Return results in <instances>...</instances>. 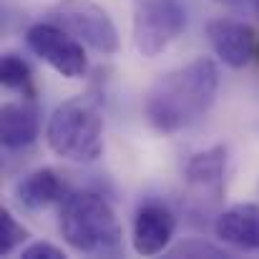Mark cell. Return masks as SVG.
I'll return each instance as SVG.
<instances>
[{
  "instance_id": "6da1fadb",
  "label": "cell",
  "mask_w": 259,
  "mask_h": 259,
  "mask_svg": "<svg viewBox=\"0 0 259 259\" xmlns=\"http://www.w3.org/2000/svg\"><path fill=\"white\" fill-rule=\"evenodd\" d=\"M219 91V68L211 58L199 56L186 66L161 76L146 91L144 98V118L146 123L171 136L196 121H201L217 101Z\"/></svg>"
},
{
  "instance_id": "7a4b0ae2",
  "label": "cell",
  "mask_w": 259,
  "mask_h": 259,
  "mask_svg": "<svg viewBox=\"0 0 259 259\" xmlns=\"http://www.w3.org/2000/svg\"><path fill=\"white\" fill-rule=\"evenodd\" d=\"M63 242L81 254L116 257L123 249V232L111 204L93 191H71L58 211Z\"/></svg>"
},
{
  "instance_id": "3957f363",
  "label": "cell",
  "mask_w": 259,
  "mask_h": 259,
  "mask_svg": "<svg viewBox=\"0 0 259 259\" xmlns=\"http://www.w3.org/2000/svg\"><path fill=\"white\" fill-rule=\"evenodd\" d=\"M51 151L73 164H93L103 154L101 103L91 93L63 101L46 126Z\"/></svg>"
},
{
  "instance_id": "277c9868",
  "label": "cell",
  "mask_w": 259,
  "mask_h": 259,
  "mask_svg": "<svg viewBox=\"0 0 259 259\" xmlns=\"http://www.w3.org/2000/svg\"><path fill=\"white\" fill-rule=\"evenodd\" d=\"M48 20L66 28L83 46L101 56H113L121 46L116 23L101 5L91 0H61L48 10Z\"/></svg>"
},
{
  "instance_id": "5b68a950",
  "label": "cell",
  "mask_w": 259,
  "mask_h": 259,
  "mask_svg": "<svg viewBox=\"0 0 259 259\" xmlns=\"http://www.w3.org/2000/svg\"><path fill=\"white\" fill-rule=\"evenodd\" d=\"M186 28V8L181 0H136L134 46L141 56H161Z\"/></svg>"
},
{
  "instance_id": "8992f818",
  "label": "cell",
  "mask_w": 259,
  "mask_h": 259,
  "mask_svg": "<svg viewBox=\"0 0 259 259\" xmlns=\"http://www.w3.org/2000/svg\"><path fill=\"white\" fill-rule=\"evenodd\" d=\"M25 43L43 63H48L63 78H83L86 76L88 71L86 48L66 28H61V25H56L51 20L35 23V25L28 28Z\"/></svg>"
},
{
  "instance_id": "52a82bcc",
  "label": "cell",
  "mask_w": 259,
  "mask_h": 259,
  "mask_svg": "<svg viewBox=\"0 0 259 259\" xmlns=\"http://www.w3.org/2000/svg\"><path fill=\"white\" fill-rule=\"evenodd\" d=\"M224 174H227V149L211 146L194 154L184 166V184L191 201L219 204L224 196Z\"/></svg>"
},
{
  "instance_id": "ba28073f",
  "label": "cell",
  "mask_w": 259,
  "mask_h": 259,
  "mask_svg": "<svg viewBox=\"0 0 259 259\" xmlns=\"http://www.w3.org/2000/svg\"><path fill=\"white\" fill-rule=\"evenodd\" d=\"M211 51L229 68H244L257 56V33L249 23L234 18H214L206 25Z\"/></svg>"
},
{
  "instance_id": "9c48e42d",
  "label": "cell",
  "mask_w": 259,
  "mask_h": 259,
  "mask_svg": "<svg viewBox=\"0 0 259 259\" xmlns=\"http://www.w3.org/2000/svg\"><path fill=\"white\" fill-rule=\"evenodd\" d=\"M176 234V217L161 201L144 204L134 217V252L141 257H156L169 249Z\"/></svg>"
},
{
  "instance_id": "30bf717a",
  "label": "cell",
  "mask_w": 259,
  "mask_h": 259,
  "mask_svg": "<svg viewBox=\"0 0 259 259\" xmlns=\"http://www.w3.org/2000/svg\"><path fill=\"white\" fill-rule=\"evenodd\" d=\"M214 234L244 252H259V204H234L214 222Z\"/></svg>"
},
{
  "instance_id": "8fae6325",
  "label": "cell",
  "mask_w": 259,
  "mask_h": 259,
  "mask_svg": "<svg viewBox=\"0 0 259 259\" xmlns=\"http://www.w3.org/2000/svg\"><path fill=\"white\" fill-rule=\"evenodd\" d=\"M68 194L71 191L66 189V181L61 179V174L48 166L25 174L15 184V199L20 201V206L30 211H43L53 204H63Z\"/></svg>"
},
{
  "instance_id": "7c38bea8",
  "label": "cell",
  "mask_w": 259,
  "mask_h": 259,
  "mask_svg": "<svg viewBox=\"0 0 259 259\" xmlns=\"http://www.w3.org/2000/svg\"><path fill=\"white\" fill-rule=\"evenodd\" d=\"M38 139V116L28 103L8 101L0 108V141L8 151L28 149Z\"/></svg>"
},
{
  "instance_id": "4fadbf2b",
  "label": "cell",
  "mask_w": 259,
  "mask_h": 259,
  "mask_svg": "<svg viewBox=\"0 0 259 259\" xmlns=\"http://www.w3.org/2000/svg\"><path fill=\"white\" fill-rule=\"evenodd\" d=\"M0 83L8 91H18L25 98H33V71L25 58L18 53H5L0 61Z\"/></svg>"
},
{
  "instance_id": "5bb4252c",
  "label": "cell",
  "mask_w": 259,
  "mask_h": 259,
  "mask_svg": "<svg viewBox=\"0 0 259 259\" xmlns=\"http://www.w3.org/2000/svg\"><path fill=\"white\" fill-rule=\"evenodd\" d=\"M28 239V229L13 217L10 209H0V254L15 252Z\"/></svg>"
},
{
  "instance_id": "9a60e30c",
  "label": "cell",
  "mask_w": 259,
  "mask_h": 259,
  "mask_svg": "<svg viewBox=\"0 0 259 259\" xmlns=\"http://www.w3.org/2000/svg\"><path fill=\"white\" fill-rule=\"evenodd\" d=\"M169 254L171 257H227L224 249H219V247H214L204 239H189V242L169 249Z\"/></svg>"
},
{
  "instance_id": "2e32d148",
  "label": "cell",
  "mask_w": 259,
  "mask_h": 259,
  "mask_svg": "<svg viewBox=\"0 0 259 259\" xmlns=\"http://www.w3.org/2000/svg\"><path fill=\"white\" fill-rule=\"evenodd\" d=\"M20 257L23 259H63L66 252L58 249V247L51 244V242H33L30 247H25V249L20 252Z\"/></svg>"
},
{
  "instance_id": "e0dca14e",
  "label": "cell",
  "mask_w": 259,
  "mask_h": 259,
  "mask_svg": "<svg viewBox=\"0 0 259 259\" xmlns=\"http://www.w3.org/2000/svg\"><path fill=\"white\" fill-rule=\"evenodd\" d=\"M219 5H227V8H247L252 5V0H217Z\"/></svg>"
},
{
  "instance_id": "ac0fdd59",
  "label": "cell",
  "mask_w": 259,
  "mask_h": 259,
  "mask_svg": "<svg viewBox=\"0 0 259 259\" xmlns=\"http://www.w3.org/2000/svg\"><path fill=\"white\" fill-rule=\"evenodd\" d=\"M252 8H254V13L259 15V0H252Z\"/></svg>"
},
{
  "instance_id": "d6986e66",
  "label": "cell",
  "mask_w": 259,
  "mask_h": 259,
  "mask_svg": "<svg viewBox=\"0 0 259 259\" xmlns=\"http://www.w3.org/2000/svg\"><path fill=\"white\" fill-rule=\"evenodd\" d=\"M257 56H259V46H257Z\"/></svg>"
}]
</instances>
